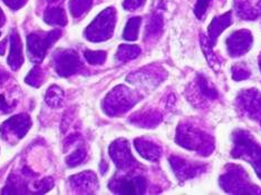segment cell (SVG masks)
<instances>
[{"label":"cell","mask_w":261,"mask_h":195,"mask_svg":"<svg viewBox=\"0 0 261 195\" xmlns=\"http://www.w3.org/2000/svg\"><path fill=\"white\" fill-rule=\"evenodd\" d=\"M145 4V0H125L123 6L126 10H135L141 8Z\"/></svg>","instance_id":"cell-30"},{"label":"cell","mask_w":261,"mask_h":195,"mask_svg":"<svg viewBox=\"0 0 261 195\" xmlns=\"http://www.w3.org/2000/svg\"><path fill=\"white\" fill-rule=\"evenodd\" d=\"M0 35H2V34H0Z\"/></svg>","instance_id":"cell-39"},{"label":"cell","mask_w":261,"mask_h":195,"mask_svg":"<svg viewBox=\"0 0 261 195\" xmlns=\"http://www.w3.org/2000/svg\"><path fill=\"white\" fill-rule=\"evenodd\" d=\"M138 102L135 93L125 86H117L112 90L103 102V109L110 116H117L125 113Z\"/></svg>","instance_id":"cell-1"},{"label":"cell","mask_w":261,"mask_h":195,"mask_svg":"<svg viewBox=\"0 0 261 195\" xmlns=\"http://www.w3.org/2000/svg\"><path fill=\"white\" fill-rule=\"evenodd\" d=\"M9 78V75L5 72V70H0V86Z\"/></svg>","instance_id":"cell-34"},{"label":"cell","mask_w":261,"mask_h":195,"mask_svg":"<svg viewBox=\"0 0 261 195\" xmlns=\"http://www.w3.org/2000/svg\"><path fill=\"white\" fill-rule=\"evenodd\" d=\"M177 144L186 147L188 150H195L200 152H205L207 154L209 146L212 145V142L209 143V137L204 133H201L199 129L194 128L190 125H180L177 128L176 134Z\"/></svg>","instance_id":"cell-4"},{"label":"cell","mask_w":261,"mask_h":195,"mask_svg":"<svg viewBox=\"0 0 261 195\" xmlns=\"http://www.w3.org/2000/svg\"><path fill=\"white\" fill-rule=\"evenodd\" d=\"M46 103L48 104L50 107H58L61 106L64 100V92L61 87L56 85H53L49 87V90L46 92L45 96Z\"/></svg>","instance_id":"cell-18"},{"label":"cell","mask_w":261,"mask_h":195,"mask_svg":"<svg viewBox=\"0 0 261 195\" xmlns=\"http://www.w3.org/2000/svg\"><path fill=\"white\" fill-rule=\"evenodd\" d=\"M134 118H136L135 123L138 122L139 124H142L143 126H147V125H153V124H156L160 122V115H155V114H144L143 116H139V115H134Z\"/></svg>","instance_id":"cell-27"},{"label":"cell","mask_w":261,"mask_h":195,"mask_svg":"<svg viewBox=\"0 0 261 195\" xmlns=\"http://www.w3.org/2000/svg\"><path fill=\"white\" fill-rule=\"evenodd\" d=\"M141 52L140 47L133 45H121L117 49V58L121 62H128L136 58Z\"/></svg>","instance_id":"cell-20"},{"label":"cell","mask_w":261,"mask_h":195,"mask_svg":"<svg viewBox=\"0 0 261 195\" xmlns=\"http://www.w3.org/2000/svg\"><path fill=\"white\" fill-rule=\"evenodd\" d=\"M14 109V105H10L4 95H0V112L3 113H8V112Z\"/></svg>","instance_id":"cell-32"},{"label":"cell","mask_w":261,"mask_h":195,"mask_svg":"<svg viewBox=\"0 0 261 195\" xmlns=\"http://www.w3.org/2000/svg\"><path fill=\"white\" fill-rule=\"evenodd\" d=\"M84 57L86 61L92 65L103 64L106 61V52L105 51H92L86 50Z\"/></svg>","instance_id":"cell-25"},{"label":"cell","mask_w":261,"mask_h":195,"mask_svg":"<svg viewBox=\"0 0 261 195\" xmlns=\"http://www.w3.org/2000/svg\"><path fill=\"white\" fill-rule=\"evenodd\" d=\"M4 52H5V41L0 44V55H4Z\"/></svg>","instance_id":"cell-36"},{"label":"cell","mask_w":261,"mask_h":195,"mask_svg":"<svg viewBox=\"0 0 261 195\" xmlns=\"http://www.w3.org/2000/svg\"><path fill=\"white\" fill-rule=\"evenodd\" d=\"M110 155L117 169L120 170H129L138 164L130 153L128 143L125 140L121 138L113 142L110 146Z\"/></svg>","instance_id":"cell-8"},{"label":"cell","mask_w":261,"mask_h":195,"mask_svg":"<svg viewBox=\"0 0 261 195\" xmlns=\"http://www.w3.org/2000/svg\"><path fill=\"white\" fill-rule=\"evenodd\" d=\"M4 22H5V15H4V13H3L2 8H0V27H2V26L4 25Z\"/></svg>","instance_id":"cell-35"},{"label":"cell","mask_w":261,"mask_h":195,"mask_svg":"<svg viewBox=\"0 0 261 195\" xmlns=\"http://www.w3.org/2000/svg\"><path fill=\"white\" fill-rule=\"evenodd\" d=\"M48 2H51V3H54V2H59V0H48Z\"/></svg>","instance_id":"cell-37"},{"label":"cell","mask_w":261,"mask_h":195,"mask_svg":"<svg viewBox=\"0 0 261 195\" xmlns=\"http://www.w3.org/2000/svg\"><path fill=\"white\" fill-rule=\"evenodd\" d=\"M70 185L80 193H94L98 183L93 172H83L70 177Z\"/></svg>","instance_id":"cell-11"},{"label":"cell","mask_w":261,"mask_h":195,"mask_svg":"<svg viewBox=\"0 0 261 195\" xmlns=\"http://www.w3.org/2000/svg\"><path fill=\"white\" fill-rule=\"evenodd\" d=\"M170 163L172 165V168H173L174 173L180 180H188L190 177H193L200 172V165L191 164L180 157H171Z\"/></svg>","instance_id":"cell-14"},{"label":"cell","mask_w":261,"mask_h":195,"mask_svg":"<svg viewBox=\"0 0 261 195\" xmlns=\"http://www.w3.org/2000/svg\"><path fill=\"white\" fill-rule=\"evenodd\" d=\"M109 186L113 192L118 194H142L145 191L146 182L143 176L122 177L113 180Z\"/></svg>","instance_id":"cell-9"},{"label":"cell","mask_w":261,"mask_h":195,"mask_svg":"<svg viewBox=\"0 0 261 195\" xmlns=\"http://www.w3.org/2000/svg\"><path fill=\"white\" fill-rule=\"evenodd\" d=\"M116 23V11L113 7L103 10L91 25L86 28L85 37L87 40L98 43L112 37Z\"/></svg>","instance_id":"cell-2"},{"label":"cell","mask_w":261,"mask_h":195,"mask_svg":"<svg viewBox=\"0 0 261 195\" xmlns=\"http://www.w3.org/2000/svg\"><path fill=\"white\" fill-rule=\"evenodd\" d=\"M54 66L56 72L62 77H68L80 72L82 63L76 51L72 49L59 50L54 57Z\"/></svg>","instance_id":"cell-7"},{"label":"cell","mask_w":261,"mask_h":195,"mask_svg":"<svg viewBox=\"0 0 261 195\" xmlns=\"http://www.w3.org/2000/svg\"><path fill=\"white\" fill-rule=\"evenodd\" d=\"M62 32L54 29L45 35L31 34L27 37V50L28 56L34 63H40L46 56V52L53 44L61 37Z\"/></svg>","instance_id":"cell-3"},{"label":"cell","mask_w":261,"mask_h":195,"mask_svg":"<svg viewBox=\"0 0 261 195\" xmlns=\"http://www.w3.org/2000/svg\"><path fill=\"white\" fill-rule=\"evenodd\" d=\"M93 5V0H70L69 10L74 18H80L81 16L87 13Z\"/></svg>","instance_id":"cell-19"},{"label":"cell","mask_w":261,"mask_h":195,"mask_svg":"<svg viewBox=\"0 0 261 195\" xmlns=\"http://www.w3.org/2000/svg\"><path fill=\"white\" fill-rule=\"evenodd\" d=\"M230 23H231V13L224 14L221 17H218V18L216 17V18L212 20L211 25L209 27V36H210V41L212 46L216 43L219 35H220L224 29L230 25Z\"/></svg>","instance_id":"cell-16"},{"label":"cell","mask_w":261,"mask_h":195,"mask_svg":"<svg viewBox=\"0 0 261 195\" xmlns=\"http://www.w3.org/2000/svg\"><path fill=\"white\" fill-rule=\"evenodd\" d=\"M23 63L22 46L18 33L11 32L10 35V54L8 56V65L13 70L18 69Z\"/></svg>","instance_id":"cell-13"},{"label":"cell","mask_w":261,"mask_h":195,"mask_svg":"<svg viewBox=\"0 0 261 195\" xmlns=\"http://www.w3.org/2000/svg\"><path fill=\"white\" fill-rule=\"evenodd\" d=\"M210 3H211V0H198V3L194 7V13H195V15H197V17L201 18V17L205 14V11H206L207 7H209Z\"/></svg>","instance_id":"cell-29"},{"label":"cell","mask_w":261,"mask_h":195,"mask_svg":"<svg viewBox=\"0 0 261 195\" xmlns=\"http://www.w3.org/2000/svg\"><path fill=\"white\" fill-rule=\"evenodd\" d=\"M141 21H142V19L140 18V17H133V18H130L126 23L125 29H124L123 38L126 40H129V41H133L138 38Z\"/></svg>","instance_id":"cell-21"},{"label":"cell","mask_w":261,"mask_h":195,"mask_svg":"<svg viewBox=\"0 0 261 195\" xmlns=\"http://www.w3.org/2000/svg\"><path fill=\"white\" fill-rule=\"evenodd\" d=\"M236 147L233 150L234 157H245L250 162L256 172L261 177V147L252 142L251 137L245 132L236 134Z\"/></svg>","instance_id":"cell-5"},{"label":"cell","mask_w":261,"mask_h":195,"mask_svg":"<svg viewBox=\"0 0 261 195\" xmlns=\"http://www.w3.org/2000/svg\"><path fill=\"white\" fill-rule=\"evenodd\" d=\"M240 106L247 113L256 117H260L261 120V95L256 91H247L241 94L239 97Z\"/></svg>","instance_id":"cell-12"},{"label":"cell","mask_w":261,"mask_h":195,"mask_svg":"<svg viewBox=\"0 0 261 195\" xmlns=\"http://www.w3.org/2000/svg\"><path fill=\"white\" fill-rule=\"evenodd\" d=\"M260 68H261V58H260Z\"/></svg>","instance_id":"cell-38"},{"label":"cell","mask_w":261,"mask_h":195,"mask_svg":"<svg viewBox=\"0 0 261 195\" xmlns=\"http://www.w3.org/2000/svg\"><path fill=\"white\" fill-rule=\"evenodd\" d=\"M86 154L87 153H86V150L84 149V147H80V149H77L74 153H72L69 156H67L66 163L70 168L77 166V165H80L81 163L84 162Z\"/></svg>","instance_id":"cell-24"},{"label":"cell","mask_w":261,"mask_h":195,"mask_svg":"<svg viewBox=\"0 0 261 195\" xmlns=\"http://www.w3.org/2000/svg\"><path fill=\"white\" fill-rule=\"evenodd\" d=\"M31 126L32 120L28 115H15L2 124L0 134H2V137L6 141H13L14 138L20 140L27 134Z\"/></svg>","instance_id":"cell-6"},{"label":"cell","mask_w":261,"mask_h":195,"mask_svg":"<svg viewBox=\"0 0 261 195\" xmlns=\"http://www.w3.org/2000/svg\"><path fill=\"white\" fill-rule=\"evenodd\" d=\"M162 27H163L162 15L160 14L159 11H156V13L152 16V18L149 21V25H147L146 37L156 36V35H159L162 32Z\"/></svg>","instance_id":"cell-22"},{"label":"cell","mask_w":261,"mask_h":195,"mask_svg":"<svg viewBox=\"0 0 261 195\" xmlns=\"http://www.w3.org/2000/svg\"><path fill=\"white\" fill-rule=\"evenodd\" d=\"M199 87H200V92L202 93L205 97H209L211 99H215L217 97L218 93L215 90H213V88H211L209 86V84H207L206 79L203 78V77H201V76L199 78Z\"/></svg>","instance_id":"cell-26"},{"label":"cell","mask_w":261,"mask_h":195,"mask_svg":"<svg viewBox=\"0 0 261 195\" xmlns=\"http://www.w3.org/2000/svg\"><path fill=\"white\" fill-rule=\"evenodd\" d=\"M44 20L48 25L54 26H65L67 23L66 14H65V10L61 7L46 9L44 13Z\"/></svg>","instance_id":"cell-17"},{"label":"cell","mask_w":261,"mask_h":195,"mask_svg":"<svg viewBox=\"0 0 261 195\" xmlns=\"http://www.w3.org/2000/svg\"><path fill=\"white\" fill-rule=\"evenodd\" d=\"M44 78H45V75H44L43 69H41L39 66H35L32 69V72H29V74L27 75L25 81L26 84L31 86L39 87L44 82Z\"/></svg>","instance_id":"cell-23"},{"label":"cell","mask_w":261,"mask_h":195,"mask_svg":"<svg viewBox=\"0 0 261 195\" xmlns=\"http://www.w3.org/2000/svg\"><path fill=\"white\" fill-rule=\"evenodd\" d=\"M4 3L7 5L9 8L14 10H18L26 5L27 0H4Z\"/></svg>","instance_id":"cell-31"},{"label":"cell","mask_w":261,"mask_h":195,"mask_svg":"<svg viewBox=\"0 0 261 195\" xmlns=\"http://www.w3.org/2000/svg\"><path fill=\"white\" fill-rule=\"evenodd\" d=\"M252 37L247 31H239L233 33L227 39L229 54L233 57L241 56L251 47Z\"/></svg>","instance_id":"cell-10"},{"label":"cell","mask_w":261,"mask_h":195,"mask_svg":"<svg viewBox=\"0 0 261 195\" xmlns=\"http://www.w3.org/2000/svg\"><path fill=\"white\" fill-rule=\"evenodd\" d=\"M134 145L136 151L139 152V154L143 158L147 159V161H158L162 154L161 147L154 144L151 141L144 138H136L134 141Z\"/></svg>","instance_id":"cell-15"},{"label":"cell","mask_w":261,"mask_h":195,"mask_svg":"<svg viewBox=\"0 0 261 195\" xmlns=\"http://www.w3.org/2000/svg\"><path fill=\"white\" fill-rule=\"evenodd\" d=\"M53 185H54V181H53L51 177H46V179L41 180L35 184L36 193H45L47 191H49Z\"/></svg>","instance_id":"cell-28"},{"label":"cell","mask_w":261,"mask_h":195,"mask_svg":"<svg viewBox=\"0 0 261 195\" xmlns=\"http://www.w3.org/2000/svg\"><path fill=\"white\" fill-rule=\"evenodd\" d=\"M249 72L245 70L243 68H236V72L233 70V78L237 80H241V79H245L249 77Z\"/></svg>","instance_id":"cell-33"}]
</instances>
